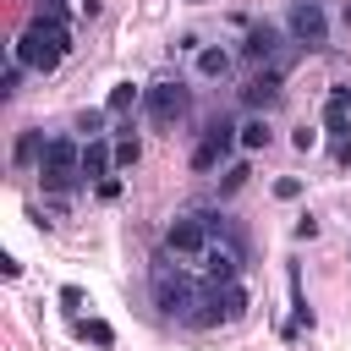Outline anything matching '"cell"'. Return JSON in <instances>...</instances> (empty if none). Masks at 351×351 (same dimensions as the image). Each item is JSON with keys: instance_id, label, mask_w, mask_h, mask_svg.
<instances>
[{"instance_id": "cell-1", "label": "cell", "mask_w": 351, "mask_h": 351, "mask_svg": "<svg viewBox=\"0 0 351 351\" xmlns=\"http://www.w3.org/2000/svg\"><path fill=\"white\" fill-rule=\"evenodd\" d=\"M66 49H71V27H66V22H55V16H33V22L16 33L11 60H22V66H27V71H38V77H49V71L66 60Z\"/></svg>"}, {"instance_id": "cell-2", "label": "cell", "mask_w": 351, "mask_h": 351, "mask_svg": "<svg viewBox=\"0 0 351 351\" xmlns=\"http://www.w3.org/2000/svg\"><path fill=\"white\" fill-rule=\"evenodd\" d=\"M148 291H154V307L165 313V318H192V307L203 302V291L208 285H197L186 269H176L170 258H154V274H148Z\"/></svg>"}, {"instance_id": "cell-3", "label": "cell", "mask_w": 351, "mask_h": 351, "mask_svg": "<svg viewBox=\"0 0 351 351\" xmlns=\"http://www.w3.org/2000/svg\"><path fill=\"white\" fill-rule=\"evenodd\" d=\"M38 181H44V192H66L71 181H82V143H77V137H66V132L44 137V154H38Z\"/></svg>"}, {"instance_id": "cell-4", "label": "cell", "mask_w": 351, "mask_h": 351, "mask_svg": "<svg viewBox=\"0 0 351 351\" xmlns=\"http://www.w3.org/2000/svg\"><path fill=\"white\" fill-rule=\"evenodd\" d=\"M236 318H247V285L241 280L236 285H208L186 324L192 329H219V324H236Z\"/></svg>"}, {"instance_id": "cell-5", "label": "cell", "mask_w": 351, "mask_h": 351, "mask_svg": "<svg viewBox=\"0 0 351 351\" xmlns=\"http://www.w3.org/2000/svg\"><path fill=\"white\" fill-rule=\"evenodd\" d=\"M208 247H214V230H208V219H203V214H176V219L165 225V252H176V258H186V263H197Z\"/></svg>"}, {"instance_id": "cell-6", "label": "cell", "mask_w": 351, "mask_h": 351, "mask_svg": "<svg viewBox=\"0 0 351 351\" xmlns=\"http://www.w3.org/2000/svg\"><path fill=\"white\" fill-rule=\"evenodd\" d=\"M285 33L302 49H329V11H324V0H296L291 16H285Z\"/></svg>"}, {"instance_id": "cell-7", "label": "cell", "mask_w": 351, "mask_h": 351, "mask_svg": "<svg viewBox=\"0 0 351 351\" xmlns=\"http://www.w3.org/2000/svg\"><path fill=\"white\" fill-rule=\"evenodd\" d=\"M186 88L181 82H154V88H143V115L154 121V126H176L181 115H186Z\"/></svg>"}, {"instance_id": "cell-8", "label": "cell", "mask_w": 351, "mask_h": 351, "mask_svg": "<svg viewBox=\"0 0 351 351\" xmlns=\"http://www.w3.org/2000/svg\"><path fill=\"white\" fill-rule=\"evenodd\" d=\"M230 148H241V143H236V126H230V121H214V126L203 132V143L192 148V170H197V176L219 170V165L230 159Z\"/></svg>"}, {"instance_id": "cell-9", "label": "cell", "mask_w": 351, "mask_h": 351, "mask_svg": "<svg viewBox=\"0 0 351 351\" xmlns=\"http://www.w3.org/2000/svg\"><path fill=\"white\" fill-rule=\"evenodd\" d=\"M197 274H203V285H236V274H241V252L214 241V247L197 258Z\"/></svg>"}, {"instance_id": "cell-10", "label": "cell", "mask_w": 351, "mask_h": 351, "mask_svg": "<svg viewBox=\"0 0 351 351\" xmlns=\"http://www.w3.org/2000/svg\"><path fill=\"white\" fill-rule=\"evenodd\" d=\"M324 132L335 137V143H351L346 132H351V88L346 82H335L329 93H324Z\"/></svg>"}, {"instance_id": "cell-11", "label": "cell", "mask_w": 351, "mask_h": 351, "mask_svg": "<svg viewBox=\"0 0 351 351\" xmlns=\"http://www.w3.org/2000/svg\"><path fill=\"white\" fill-rule=\"evenodd\" d=\"M280 82H285V66H263V71L241 88V104H247V110H269V104L280 99Z\"/></svg>"}, {"instance_id": "cell-12", "label": "cell", "mask_w": 351, "mask_h": 351, "mask_svg": "<svg viewBox=\"0 0 351 351\" xmlns=\"http://www.w3.org/2000/svg\"><path fill=\"white\" fill-rule=\"evenodd\" d=\"M104 176H115V148L104 143V137H93V143H82V181H104Z\"/></svg>"}, {"instance_id": "cell-13", "label": "cell", "mask_w": 351, "mask_h": 351, "mask_svg": "<svg viewBox=\"0 0 351 351\" xmlns=\"http://www.w3.org/2000/svg\"><path fill=\"white\" fill-rule=\"evenodd\" d=\"M280 44H285V38H280V27H269V22H263V27H252V33H247L241 55H247V60H269V66H274Z\"/></svg>"}, {"instance_id": "cell-14", "label": "cell", "mask_w": 351, "mask_h": 351, "mask_svg": "<svg viewBox=\"0 0 351 351\" xmlns=\"http://www.w3.org/2000/svg\"><path fill=\"white\" fill-rule=\"evenodd\" d=\"M269 137H274V132H269V121H263V115H247V121L236 126L241 154H263V148H269Z\"/></svg>"}, {"instance_id": "cell-15", "label": "cell", "mask_w": 351, "mask_h": 351, "mask_svg": "<svg viewBox=\"0 0 351 351\" xmlns=\"http://www.w3.org/2000/svg\"><path fill=\"white\" fill-rule=\"evenodd\" d=\"M225 71H230V49H219V44L197 49V77H203V82H219Z\"/></svg>"}, {"instance_id": "cell-16", "label": "cell", "mask_w": 351, "mask_h": 351, "mask_svg": "<svg viewBox=\"0 0 351 351\" xmlns=\"http://www.w3.org/2000/svg\"><path fill=\"white\" fill-rule=\"evenodd\" d=\"M71 335H77V340H88V346H99V351H110V346H115V329H110L104 318H77V324H71Z\"/></svg>"}, {"instance_id": "cell-17", "label": "cell", "mask_w": 351, "mask_h": 351, "mask_svg": "<svg viewBox=\"0 0 351 351\" xmlns=\"http://www.w3.org/2000/svg\"><path fill=\"white\" fill-rule=\"evenodd\" d=\"M132 104H143V88H137V82H115V88L104 93V110H110V115H126Z\"/></svg>"}, {"instance_id": "cell-18", "label": "cell", "mask_w": 351, "mask_h": 351, "mask_svg": "<svg viewBox=\"0 0 351 351\" xmlns=\"http://www.w3.org/2000/svg\"><path fill=\"white\" fill-rule=\"evenodd\" d=\"M296 329H313V307H307V296H302V280L291 274V329H285V335H296Z\"/></svg>"}, {"instance_id": "cell-19", "label": "cell", "mask_w": 351, "mask_h": 351, "mask_svg": "<svg viewBox=\"0 0 351 351\" xmlns=\"http://www.w3.org/2000/svg\"><path fill=\"white\" fill-rule=\"evenodd\" d=\"M38 154H44V137H38V132H22V137H16V165H33V170H38Z\"/></svg>"}, {"instance_id": "cell-20", "label": "cell", "mask_w": 351, "mask_h": 351, "mask_svg": "<svg viewBox=\"0 0 351 351\" xmlns=\"http://www.w3.org/2000/svg\"><path fill=\"white\" fill-rule=\"evenodd\" d=\"M104 121H110L104 104H99V110H82V115H77V132H88V143H93V137H104Z\"/></svg>"}, {"instance_id": "cell-21", "label": "cell", "mask_w": 351, "mask_h": 351, "mask_svg": "<svg viewBox=\"0 0 351 351\" xmlns=\"http://www.w3.org/2000/svg\"><path fill=\"white\" fill-rule=\"evenodd\" d=\"M137 154H143V148H137V137H121V143H115V170H132V165H137Z\"/></svg>"}, {"instance_id": "cell-22", "label": "cell", "mask_w": 351, "mask_h": 351, "mask_svg": "<svg viewBox=\"0 0 351 351\" xmlns=\"http://www.w3.org/2000/svg\"><path fill=\"white\" fill-rule=\"evenodd\" d=\"M252 170H247V159H236V165H225V181H219V192H236L241 181H247Z\"/></svg>"}, {"instance_id": "cell-23", "label": "cell", "mask_w": 351, "mask_h": 351, "mask_svg": "<svg viewBox=\"0 0 351 351\" xmlns=\"http://www.w3.org/2000/svg\"><path fill=\"white\" fill-rule=\"evenodd\" d=\"M274 197H280V203H296V197H302V176H280V181H274Z\"/></svg>"}, {"instance_id": "cell-24", "label": "cell", "mask_w": 351, "mask_h": 351, "mask_svg": "<svg viewBox=\"0 0 351 351\" xmlns=\"http://www.w3.org/2000/svg\"><path fill=\"white\" fill-rule=\"evenodd\" d=\"M22 71H27L22 60H11V66H5V77H0V93H5V99H11L16 88H22Z\"/></svg>"}, {"instance_id": "cell-25", "label": "cell", "mask_w": 351, "mask_h": 351, "mask_svg": "<svg viewBox=\"0 0 351 351\" xmlns=\"http://www.w3.org/2000/svg\"><path fill=\"white\" fill-rule=\"evenodd\" d=\"M291 143H296V154H313V148H318V132H313V126H296Z\"/></svg>"}, {"instance_id": "cell-26", "label": "cell", "mask_w": 351, "mask_h": 351, "mask_svg": "<svg viewBox=\"0 0 351 351\" xmlns=\"http://www.w3.org/2000/svg\"><path fill=\"white\" fill-rule=\"evenodd\" d=\"M82 302H88L82 285H60V307H66V313H82Z\"/></svg>"}, {"instance_id": "cell-27", "label": "cell", "mask_w": 351, "mask_h": 351, "mask_svg": "<svg viewBox=\"0 0 351 351\" xmlns=\"http://www.w3.org/2000/svg\"><path fill=\"white\" fill-rule=\"evenodd\" d=\"M99 197L115 203V197H121V176H104V181H99Z\"/></svg>"}, {"instance_id": "cell-28", "label": "cell", "mask_w": 351, "mask_h": 351, "mask_svg": "<svg viewBox=\"0 0 351 351\" xmlns=\"http://www.w3.org/2000/svg\"><path fill=\"white\" fill-rule=\"evenodd\" d=\"M313 236H318V219L302 214V219H296V241H313Z\"/></svg>"}, {"instance_id": "cell-29", "label": "cell", "mask_w": 351, "mask_h": 351, "mask_svg": "<svg viewBox=\"0 0 351 351\" xmlns=\"http://www.w3.org/2000/svg\"><path fill=\"white\" fill-rule=\"evenodd\" d=\"M0 274H5V280H16V274H22V263H16L11 252H0Z\"/></svg>"}, {"instance_id": "cell-30", "label": "cell", "mask_w": 351, "mask_h": 351, "mask_svg": "<svg viewBox=\"0 0 351 351\" xmlns=\"http://www.w3.org/2000/svg\"><path fill=\"white\" fill-rule=\"evenodd\" d=\"M77 5H82V11H88V16H93V11H99V0H77Z\"/></svg>"}, {"instance_id": "cell-31", "label": "cell", "mask_w": 351, "mask_h": 351, "mask_svg": "<svg viewBox=\"0 0 351 351\" xmlns=\"http://www.w3.org/2000/svg\"><path fill=\"white\" fill-rule=\"evenodd\" d=\"M192 5H208V0H192Z\"/></svg>"}]
</instances>
